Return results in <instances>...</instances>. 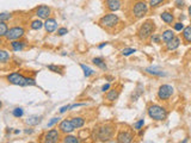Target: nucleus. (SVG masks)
Listing matches in <instances>:
<instances>
[{"mask_svg":"<svg viewBox=\"0 0 191 143\" xmlns=\"http://www.w3.org/2000/svg\"><path fill=\"white\" fill-rule=\"evenodd\" d=\"M7 81L12 85H16V86H21V87L36 86V80L34 78H27V76H24L23 74H19L17 72H13V73L7 75Z\"/></svg>","mask_w":191,"mask_h":143,"instance_id":"1","label":"nucleus"},{"mask_svg":"<svg viewBox=\"0 0 191 143\" xmlns=\"http://www.w3.org/2000/svg\"><path fill=\"white\" fill-rule=\"evenodd\" d=\"M93 132H95V140L102 141V142H108L114 137L115 129H114L112 125L105 124V125H100V126L95 128Z\"/></svg>","mask_w":191,"mask_h":143,"instance_id":"2","label":"nucleus"},{"mask_svg":"<svg viewBox=\"0 0 191 143\" xmlns=\"http://www.w3.org/2000/svg\"><path fill=\"white\" fill-rule=\"evenodd\" d=\"M147 113L153 121H157V122L165 121L169 116L167 110L165 109L164 106L158 105V104H150L147 109Z\"/></svg>","mask_w":191,"mask_h":143,"instance_id":"3","label":"nucleus"},{"mask_svg":"<svg viewBox=\"0 0 191 143\" xmlns=\"http://www.w3.org/2000/svg\"><path fill=\"white\" fill-rule=\"evenodd\" d=\"M155 29H157L155 23L152 21V19H147L146 21H143V24H141V26L139 27V30H137V37L141 41H146V40H148L150 36L154 34Z\"/></svg>","mask_w":191,"mask_h":143,"instance_id":"4","label":"nucleus"},{"mask_svg":"<svg viewBox=\"0 0 191 143\" xmlns=\"http://www.w3.org/2000/svg\"><path fill=\"white\" fill-rule=\"evenodd\" d=\"M118 23H120V18L115 13L105 14L99 19V25L104 29H106V30H111V29L116 27Z\"/></svg>","mask_w":191,"mask_h":143,"instance_id":"5","label":"nucleus"},{"mask_svg":"<svg viewBox=\"0 0 191 143\" xmlns=\"http://www.w3.org/2000/svg\"><path fill=\"white\" fill-rule=\"evenodd\" d=\"M148 12V4L143 0H139L134 4V6L131 8V14L136 18V19H140V18H143Z\"/></svg>","mask_w":191,"mask_h":143,"instance_id":"6","label":"nucleus"},{"mask_svg":"<svg viewBox=\"0 0 191 143\" xmlns=\"http://www.w3.org/2000/svg\"><path fill=\"white\" fill-rule=\"evenodd\" d=\"M173 93H174L173 86L164 83V85H161L159 87V89H158V98L160 100H167V99H170L171 97L173 95Z\"/></svg>","mask_w":191,"mask_h":143,"instance_id":"7","label":"nucleus"},{"mask_svg":"<svg viewBox=\"0 0 191 143\" xmlns=\"http://www.w3.org/2000/svg\"><path fill=\"white\" fill-rule=\"evenodd\" d=\"M25 34V30L23 26H13L11 29H8L6 34V40L7 41H16V40H19L22 38Z\"/></svg>","mask_w":191,"mask_h":143,"instance_id":"8","label":"nucleus"},{"mask_svg":"<svg viewBox=\"0 0 191 143\" xmlns=\"http://www.w3.org/2000/svg\"><path fill=\"white\" fill-rule=\"evenodd\" d=\"M118 143H130L134 141V134L129 130H121L116 137Z\"/></svg>","mask_w":191,"mask_h":143,"instance_id":"9","label":"nucleus"},{"mask_svg":"<svg viewBox=\"0 0 191 143\" xmlns=\"http://www.w3.org/2000/svg\"><path fill=\"white\" fill-rule=\"evenodd\" d=\"M59 130H60V132L67 135V134H72V132L75 130V128L73 126V124H72V121H69V119H63V121L60 122V124H59Z\"/></svg>","mask_w":191,"mask_h":143,"instance_id":"10","label":"nucleus"},{"mask_svg":"<svg viewBox=\"0 0 191 143\" xmlns=\"http://www.w3.org/2000/svg\"><path fill=\"white\" fill-rule=\"evenodd\" d=\"M60 138V130L57 129H50L47 134L44 135V142L47 143H55L59 141Z\"/></svg>","mask_w":191,"mask_h":143,"instance_id":"11","label":"nucleus"},{"mask_svg":"<svg viewBox=\"0 0 191 143\" xmlns=\"http://www.w3.org/2000/svg\"><path fill=\"white\" fill-rule=\"evenodd\" d=\"M50 13H51V10L47 5H41L36 8V16L40 19H48L50 17Z\"/></svg>","mask_w":191,"mask_h":143,"instance_id":"12","label":"nucleus"},{"mask_svg":"<svg viewBox=\"0 0 191 143\" xmlns=\"http://www.w3.org/2000/svg\"><path fill=\"white\" fill-rule=\"evenodd\" d=\"M105 7L110 12H116L122 8V0H105Z\"/></svg>","mask_w":191,"mask_h":143,"instance_id":"13","label":"nucleus"},{"mask_svg":"<svg viewBox=\"0 0 191 143\" xmlns=\"http://www.w3.org/2000/svg\"><path fill=\"white\" fill-rule=\"evenodd\" d=\"M44 27H46V31L49 32V34H51V32H54L55 30H56V27H57V21L55 18H48L46 19L44 21Z\"/></svg>","mask_w":191,"mask_h":143,"instance_id":"14","label":"nucleus"},{"mask_svg":"<svg viewBox=\"0 0 191 143\" xmlns=\"http://www.w3.org/2000/svg\"><path fill=\"white\" fill-rule=\"evenodd\" d=\"M165 44H166V49L167 50H170V51L176 50L180 45V38L179 37H174V38H172L171 41H169L167 43H165Z\"/></svg>","mask_w":191,"mask_h":143,"instance_id":"15","label":"nucleus"},{"mask_svg":"<svg viewBox=\"0 0 191 143\" xmlns=\"http://www.w3.org/2000/svg\"><path fill=\"white\" fill-rule=\"evenodd\" d=\"M160 37H161V41L164 42V43H167V42L171 41L172 38L176 37V34H174L173 30H165L164 32L160 35Z\"/></svg>","mask_w":191,"mask_h":143,"instance_id":"16","label":"nucleus"},{"mask_svg":"<svg viewBox=\"0 0 191 143\" xmlns=\"http://www.w3.org/2000/svg\"><path fill=\"white\" fill-rule=\"evenodd\" d=\"M160 18H161V21H164V23L169 24V25H172V23L174 21V16L171 12H167V11H165V12L160 14Z\"/></svg>","mask_w":191,"mask_h":143,"instance_id":"17","label":"nucleus"},{"mask_svg":"<svg viewBox=\"0 0 191 143\" xmlns=\"http://www.w3.org/2000/svg\"><path fill=\"white\" fill-rule=\"evenodd\" d=\"M118 95H120V91L118 89L116 88L109 89L108 93H106V100L108 102H115V100H117Z\"/></svg>","mask_w":191,"mask_h":143,"instance_id":"18","label":"nucleus"},{"mask_svg":"<svg viewBox=\"0 0 191 143\" xmlns=\"http://www.w3.org/2000/svg\"><path fill=\"white\" fill-rule=\"evenodd\" d=\"M144 72L147 73V74H150V75H155V76H166V73L163 72V70H160V69L155 68V67H149V68H146L144 69Z\"/></svg>","mask_w":191,"mask_h":143,"instance_id":"19","label":"nucleus"},{"mask_svg":"<svg viewBox=\"0 0 191 143\" xmlns=\"http://www.w3.org/2000/svg\"><path fill=\"white\" fill-rule=\"evenodd\" d=\"M142 93H143V85L142 83H137L136 89H135L134 93L131 94V102H136L137 99L141 97Z\"/></svg>","mask_w":191,"mask_h":143,"instance_id":"20","label":"nucleus"},{"mask_svg":"<svg viewBox=\"0 0 191 143\" xmlns=\"http://www.w3.org/2000/svg\"><path fill=\"white\" fill-rule=\"evenodd\" d=\"M92 63H93L95 66H97L98 68H100L102 70H106V69H108V66H106V63H105V61L103 60L102 57H95V59L92 60Z\"/></svg>","mask_w":191,"mask_h":143,"instance_id":"21","label":"nucleus"},{"mask_svg":"<svg viewBox=\"0 0 191 143\" xmlns=\"http://www.w3.org/2000/svg\"><path fill=\"white\" fill-rule=\"evenodd\" d=\"M42 119H43L42 116H30L27 119V123L31 126H36V125H38L42 122Z\"/></svg>","mask_w":191,"mask_h":143,"instance_id":"22","label":"nucleus"},{"mask_svg":"<svg viewBox=\"0 0 191 143\" xmlns=\"http://www.w3.org/2000/svg\"><path fill=\"white\" fill-rule=\"evenodd\" d=\"M182 35H183V40H184L186 43H191V25L189 26H185L183 30H182Z\"/></svg>","mask_w":191,"mask_h":143,"instance_id":"23","label":"nucleus"},{"mask_svg":"<svg viewBox=\"0 0 191 143\" xmlns=\"http://www.w3.org/2000/svg\"><path fill=\"white\" fill-rule=\"evenodd\" d=\"M11 47L14 51H21L23 50V48L25 47V42L19 41V40H16V41H11Z\"/></svg>","mask_w":191,"mask_h":143,"instance_id":"24","label":"nucleus"},{"mask_svg":"<svg viewBox=\"0 0 191 143\" xmlns=\"http://www.w3.org/2000/svg\"><path fill=\"white\" fill-rule=\"evenodd\" d=\"M71 121H72V124H73V126L75 129H80L85 125V119L82 117H74Z\"/></svg>","mask_w":191,"mask_h":143,"instance_id":"25","label":"nucleus"},{"mask_svg":"<svg viewBox=\"0 0 191 143\" xmlns=\"http://www.w3.org/2000/svg\"><path fill=\"white\" fill-rule=\"evenodd\" d=\"M80 68L82 69V72H84V75H85V78H90L91 75H93L96 73L93 69L90 68L89 66H86V64H84V63H80Z\"/></svg>","mask_w":191,"mask_h":143,"instance_id":"26","label":"nucleus"},{"mask_svg":"<svg viewBox=\"0 0 191 143\" xmlns=\"http://www.w3.org/2000/svg\"><path fill=\"white\" fill-rule=\"evenodd\" d=\"M11 56L6 50H0V63H7L10 61Z\"/></svg>","mask_w":191,"mask_h":143,"instance_id":"27","label":"nucleus"},{"mask_svg":"<svg viewBox=\"0 0 191 143\" xmlns=\"http://www.w3.org/2000/svg\"><path fill=\"white\" fill-rule=\"evenodd\" d=\"M31 29L32 30H41L42 27L44 26V23L41 21V19H36V21H31Z\"/></svg>","mask_w":191,"mask_h":143,"instance_id":"28","label":"nucleus"},{"mask_svg":"<svg viewBox=\"0 0 191 143\" xmlns=\"http://www.w3.org/2000/svg\"><path fill=\"white\" fill-rule=\"evenodd\" d=\"M8 31V26L5 21H0V37H5Z\"/></svg>","mask_w":191,"mask_h":143,"instance_id":"29","label":"nucleus"},{"mask_svg":"<svg viewBox=\"0 0 191 143\" xmlns=\"http://www.w3.org/2000/svg\"><path fill=\"white\" fill-rule=\"evenodd\" d=\"M63 142L65 143H79L80 140L78 137L75 136H72V135H67V136L63 138Z\"/></svg>","mask_w":191,"mask_h":143,"instance_id":"30","label":"nucleus"},{"mask_svg":"<svg viewBox=\"0 0 191 143\" xmlns=\"http://www.w3.org/2000/svg\"><path fill=\"white\" fill-rule=\"evenodd\" d=\"M134 53H136V49L135 48H124V49H122V51H121V54L123 56H130V55L134 54Z\"/></svg>","mask_w":191,"mask_h":143,"instance_id":"31","label":"nucleus"},{"mask_svg":"<svg viewBox=\"0 0 191 143\" xmlns=\"http://www.w3.org/2000/svg\"><path fill=\"white\" fill-rule=\"evenodd\" d=\"M165 0H149V2H148V6H150L152 8H157L159 7L163 2H164Z\"/></svg>","mask_w":191,"mask_h":143,"instance_id":"32","label":"nucleus"},{"mask_svg":"<svg viewBox=\"0 0 191 143\" xmlns=\"http://www.w3.org/2000/svg\"><path fill=\"white\" fill-rule=\"evenodd\" d=\"M12 115H13L16 118H21V117H23V115H24V110L22 109V107H16V109L12 111Z\"/></svg>","mask_w":191,"mask_h":143,"instance_id":"33","label":"nucleus"},{"mask_svg":"<svg viewBox=\"0 0 191 143\" xmlns=\"http://www.w3.org/2000/svg\"><path fill=\"white\" fill-rule=\"evenodd\" d=\"M48 69L53 73H59V74H62V68L59 67V66H55V64H49L48 66Z\"/></svg>","mask_w":191,"mask_h":143,"instance_id":"34","label":"nucleus"},{"mask_svg":"<svg viewBox=\"0 0 191 143\" xmlns=\"http://www.w3.org/2000/svg\"><path fill=\"white\" fill-rule=\"evenodd\" d=\"M12 18V14L8 13V12H2L0 13V21H7Z\"/></svg>","mask_w":191,"mask_h":143,"instance_id":"35","label":"nucleus"},{"mask_svg":"<svg viewBox=\"0 0 191 143\" xmlns=\"http://www.w3.org/2000/svg\"><path fill=\"white\" fill-rule=\"evenodd\" d=\"M144 125V119H139L137 122L134 123V130H141Z\"/></svg>","mask_w":191,"mask_h":143,"instance_id":"36","label":"nucleus"},{"mask_svg":"<svg viewBox=\"0 0 191 143\" xmlns=\"http://www.w3.org/2000/svg\"><path fill=\"white\" fill-rule=\"evenodd\" d=\"M150 41H152V43H157V44H159V43L161 42V37H160V35L153 34L150 36Z\"/></svg>","mask_w":191,"mask_h":143,"instance_id":"37","label":"nucleus"},{"mask_svg":"<svg viewBox=\"0 0 191 143\" xmlns=\"http://www.w3.org/2000/svg\"><path fill=\"white\" fill-rule=\"evenodd\" d=\"M60 122V117H54V118H51L49 122H48L47 124V128H51L53 125H55V124H57V123Z\"/></svg>","mask_w":191,"mask_h":143,"instance_id":"38","label":"nucleus"},{"mask_svg":"<svg viewBox=\"0 0 191 143\" xmlns=\"http://www.w3.org/2000/svg\"><path fill=\"white\" fill-rule=\"evenodd\" d=\"M184 27H185L184 24H183L182 21H177V23L173 24V29H174V31H182Z\"/></svg>","mask_w":191,"mask_h":143,"instance_id":"39","label":"nucleus"},{"mask_svg":"<svg viewBox=\"0 0 191 143\" xmlns=\"http://www.w3.org/2000/svg\"><path fill=\"white\" fill-rule=\"evenodd\" d=\"M66 34H68V29L67 27H59L57 29V36H65Z\"/></svg>","mask_w":191,"mask_h":143,"instance_id":"40","label":"nucleus"},{"mask_svg":"<svg viewBox=\"0 0 191 143\" xmlns=\"http://www.w3.org/2000/svg\"><path fill=\"white\" fill-rule=\"evenodd\" d=\"M69 109H71V105H65V106L60 107L59 112H60V113H65V112H66V111H68Z\"/></svg>","mask_w":191,"mask_h":143,"instance_id":"41","label":"nucleus"},{"mask_svg":"<svg viewBox=\"0 0 191 143\" xmlns=\"http://www.w3.org/2000/svg\"><path fill=\"white\" fill-rule=\"evenodd\" d=\"M176 5L178 8H183L184 7V1L183 0H176Z\"/></svg>","mask_w":191,"mask_h":143,"instance_id":"42","label":"nucleus"},{"mask_svg":"<svg viewBox=\"0 0 191 143\" xmlns=\"http://www.w3.org/2000/svg\"><path fill=\"white\" fill-rule=\"evenodd\" d=\"M110 87H111V86H110V83H105V85H103V86H102V92H104V93H105V92H108V91L110 89Z\"/></svg>","mask_w":191,"mask_h":143,"instance_id":"43","label":"nucleus"},{"mask_svg":"<svg viewBox=\"0 0 191 143\" xmlns=\"http://www.w3.org/2000/svg\"><path fill=\"white\" fill-rule=\"evenodd\" d=\"M85 104H73V105H71V109H75V107H79V106H84ZM69 109V110H71Z\"/></svg>","mask_w":191,"mask_h":143,"instance_id":"44","label":"nucleus"},{"mask_svg":"<svg viewBox=\"0 0 191 143\" xmlns=\"http://www.w3.org/2000/svg\"><path fill=\"white\" fill-rule=\"evenodd\" d=\"M106 45H108V42H104V43H102V44L98 45V49H103V48L106 47Z\"/></svg>","mask_w":191,"mask_h":143,"instance_id":"45","label":"nucleus"},{"mask_svg":"<svg viewBox=\"0 0 191 143\" xmlns=\"http://www.w3.org/2000/svg\"><path fill=\"white\" fill-rule=\"evenodd\" d=\"M24 132H25V134H32V132H34V130H32V129H27Z\"/></svg>","mask_w":191,"mask_h":143,"instance_id":"46","label":"nucleus"},{"mask_svg":"<svg viewBox=\"0 0 191 143\" xmlns=\"http://www.w3.org/2000/svg\"><path fill=\"white\" fill-rule=\"evenodd\" d=\"M106 79H108L109 81H112V80H114V78H112V76H106Z\"/></svg>","mask_w":191,"mask_h":143,"instance_id":"47","label":"nucleus"},{"mask_svg":"<svg viewBox=\"0 0 191 143\" xmlns=\"http://www.w3.org/2000/svg\"><path fill=\"white\" fill-rule=\"evenodd\" d=\"M188 11H189V16L191 17V5L189 6V8H188Z\"/></svg>","mask_w":191,"mask_h":143,"instance_id":"48","label":"nucleus"},{"mask_svg":"<svg viewBox=\"0 0 191 143\" xmlns=\"http://www.w3.org/2000/svg\"><path fill=\"white\" fill-rule=\"evenodd\" d=\"M19 132H21V131H19V130H14V134H16V135H18V134H19Z\"/></svg>","mask_w":191,"mask_h":143,"instance_id":"49","label":"nucleus"},{"mask_svg":"<svg viewBox=\"0 0 191 143\" xmlns=\"http://www.w3.org/2000/svg\"><path fill=\"white\" fill-rule=\"evenodd\" d=\"M1 106H2V102H0V109H1Z\"/></svg>","mask_w":191,"mask_h":143,"instance_id":"50","label":"nucleus"}]
</instances>
